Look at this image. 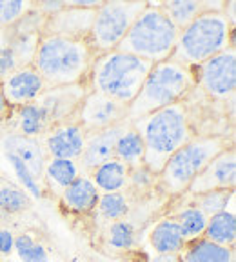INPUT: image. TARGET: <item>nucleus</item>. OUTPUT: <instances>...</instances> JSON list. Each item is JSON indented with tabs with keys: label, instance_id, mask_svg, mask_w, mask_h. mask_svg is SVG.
<instances>
[{
	"label": "nucleus",
	"instance_id": "nucleus-10",
	"mask_svg": "<svg viewBox=\"0 0 236 262\" xmlns=\"http://www.w3.org/2000/svg\"><path fill=\"white\" fill-rule=\"evenodd\" d=\"M71 120L86 131V135H91V133H98V131L109 129L116 124L126 122L127 106L91 90L84 97L80 107Z\"/></svg>",
	"mask_w": 236,
	"mask_h": 262
},
{
	"label": "nucleus",
	"instance_id": "nucleus-7",
	"mask_svg": "<svg viewBox=\"0 0 236 262\" xmlns=\"http://www.w3.org/2000/svg\"><path fill=\"white\" fill-rule=\"evenodd\" d=\"M232 142L225 135H200L189 140L167 160L158 175V186L171 196L187 193L191 182L218 153L231 147Z\"/></svg>",
	"mask_w": 236,
	"mask_h": 262
},
{
	"label": "nucleus",
	"instance_id": "nucleus-14",
	"mask_svg": "<svg viewBox=\"0 0 236 262\" xmlns=\"http://www.w3.org/2000/svg\"><path fill=\"white\" fill-rule=\"evenodd\" d=\"M0 86H2L6 102L9 107H18L24 104L35 102L48 90L42 77L33 66L15 70L0 80Z\"/></svg>",
	"mask_w": 236,
	"mask_h": 262
},
{
	"label": "nucleus",
	"instance_id": "nucleus-1",
	"mask_svg": "<svg viewBox=\"0 0 236 262\" xmlns=\"http://www.w3.org/2000/svg\"><path fill=\"white\" fill-rule=\"evenodd\" d=\"M131 124L144 140V166L155 177L160 175L166 162L180 147L195 139L185 100L140 117Z\"/></svg>",
	"mask_w": 236,
	"mask_h": 262
},
{
	"label": "nucleus",
	"instance_id": "nucleus-27",
	"mask_svg": "<svg viewBox=\"0 0 236 262\" xmlns=\"http://www.w3.org/2000/svg\"><path fill=\"white\" fill-rule=\"evenodd\" d=\"M31 206V196L22 186L15 184L6 177H0V211L8 215H18L28 211Z\"/></svg>",
	"mask_w": 236,
	"mask_h": 262
},
{
	"label": "nucleus",
	"instance_id": "nucleus-24",
	"mask_svg": "<svg viewBox=\"0 0 236 262\" xmlns=\"http://www.w3.org/2000/svg\"><path fill=\"white\" fill-rule=\"evenodd\" d=\"M234 258V250L224 248L207 238L187 242L182 250V262H229Z\"/></svg>",
	"mask_w": 236,
	"mask_h": 262
},
{
	"label": "nucleus",
	"instance_id": "nucleus-16",
	"mask_svg": "<svg viewBox=\"0 0 236 262\" xmlns=\"http://www.w3.org/2000/svg\"><path fill=\"white\" fill-rule=\"evenodd\" d=\"M129 120L116 126L109 127V129L98 131V133H91L86 137V146L82 151L80 159L77 160L80 173L89 175L95 168H98L100 164L107 162V160L114 159V147H116V140L124 129L127 127Z\"/></svg>",
	"mask_w": 236,
	"mask_h": 262
},
{
	"label": "nucleus",
	"instance_id": "nucleus-36",
	"mask_svg": "<svg viewBox=\"0 0 236 262\" xmlns=\"http://www.w3.org/2000/svg\"><path fill=\"white\" fill-rule=\"evenodd\" d=\"M229 262H236V260H234V258H232V260H229Z\"/></svg>",
	"mask_w": 236,
	"mask_h": 262
},
{
	"label": "nucleus",
	"instance_id": "nucleus-20",
	"mask_svg": "<svg viewBox=\"0 0 236 262\" xmlns=\"http://www.w3.org/2000/svg\"><path fill=\"white\" fill-rule=\"evenodd\" d=\"M131 169L118 159H111L100 164L89 173L91 180L100 193H120L129 188Z\"/></svg>",
	"mask_w": 236,
	"mask_h": 262
},
{
	"label": "nucleus",
	"instance_id": "nucleus-6",
	"mask_svg": "<svg viewBox=\"0 0 236 262\" xmlns=\"http://www.w3.org/2000/svg\"><path fill=\"white\" fill-rule=\"evenodd\" d=\"M180 29L173 24L158 4H149L138 15L127 35L118 46V51L158 64L171 58L176 48Z\"/></svg>",
	"mask_w": 236,
	"mask_h": 262
},
{
	"label": "nucleus",
	"instance_id": "nucleus-25",
	"mask_svg": "<svg viewBox=\"0 0 236 262\" xmlns=\"http://www.w3.org/2000/svg\"><path fill=\"white\" fill-rule=\"evenodd\" d=\"M204 238L215 242L224 248H231L234 250L236 242V215L229 209L222 213H216L213 217H209L207 228H205Z\"/></svg>",
	"mask_w": 236,
	"mask_h": 262
},
{
	"label": "nucleus",
	"instance_id": "nucleus-33",
	"mask_svg": "<svg viewBox=\"0 0 236 262\" xmlns=\"http://www.w3.org/2000/svg\"><path fill=\"white\" fill-rule=\"evenodd\" d=\"M6 157H8L9 164L13 166V169H15L16 177H18V180L22 182V188L26 189V191L29 193V196H35V199H42L44 196V188H42V184L38 182L35 177L31 175V171H29L28 168H26V164L22 162L18 157L11 155V153H6Z\"/></svg>",
	"mask_w": 236,
	"mask_h": 262
},
{
	"label": "nucleus",
	"instance_id": "nucleus-32",
	"mask_svg": "<svg viewBox=\"0 0 236 262\" xmlns=\"http://www.w3.org/2000/svg\"><path fill=\"white\" fill-rule=\"evenodd\" d=\"M35 2L28 0H0V29L9 28L33 11Z\"/></svg>",
	"mask_w": 236,
	"mask_h": 262
},
{
	"label": "nucleus",
	"instance_id": "nucleus-26",
	"mask_svg": "<svg viewBox=\"0 0 236 262\" xmlns=\"http://www.w3.org/2000/svg\"><path fill=\"white\" fill-rule=\"evenodd\" d=\"M171 217H175V221L178 222L183 238H185V244L204 237L209 217L200 208H196L193 202L185 204L180 211H176Z\"/></svg>",
	"mask_w": 236,
	"mask_h": 262
},
{
	"label": "nucleus",
	"instance_id": "nucleus-23",
	"mask_svg": "<svg viewBox=\"0 0 236 262\" xmlns=\"http://www.w3.org/2000/svg\"><path fill=\"white\" fill-rule=\"evenodd\" d=\"M78 175H80V168H78L77 160L48 159L42 180L45 182L48 189H51V193L60 196L62 191H64Z\"/></svg>",
	"mask_w": 236,
	"mask_h": 262
},
{
	"label": "nucleus",
	"instance_id": "nucleus-15",
	"mask_svg": "<svg viewBox=\"0 0 236 262\" xmlns=\"http://www.w3.org/2000/svg\"><path fill=\"white\" fill-rule=\"evenodd\" d=\"M86 131L77 122L67 120L49 129L42 137V144L45 147L49 159H67L78 160L86 146Z\"/></svg>",
	"mask_w": 236,
	"mask_h": 262
},
{
	"label": "nucleus",
	"instance_id": "nucleus-21",
	"mask_svg": "<svg viewBox=\"0 0 236 262\" xmlns=\"http://www.w3.org/2000/svg\"><path fill=\"white\" fill-rule=\"evenodd\" d=\"M149 242L158 255H176L185 248V238L175 217H163L156 222L151 229Z\"/></svg>",
	"mask_w": 236,
	"mask_h": 262
},
{
	"label": "nucleus",
	"instance_id": "nucleus-35",
	"mask_svg": "<svg viewBox=\"0 0 236 262\" xmlns=\"http://www.w3.org/2000/svg\"><path fill=\"white\" fill-rule=\"evenodd\" d=\"M8 113H9V106H8V102H6V97H4V91H2V86H0V124L6 120Z\"/></svg>",
	"mask_w": 236,
	"mask_h": 262
},
{
	"label": "nucleus",
	"instance_id": "nucleus-2",
	"mask_svg": "<svg viewBox=\"0 0 236 262\" xmlns=\"http://www.w3.org/2000/svg\"><path fill=\"white\" fill-rule=\"evenodd\" d=\"M93 60L95 53L87 40L42 35L31 66L45 88H62L87 82Z\"/></svg>",
	"mask_w": 236,
	"mask_h": 262
},
{
	"label": "nucleus",
	"instance_id": "nucleus-29",
	"mask_svg": "<svg viewBox=\"0 0 236 262\" xmlns=\"http://www.w3.org/2000/svg\"><path fill=\"white\" fill-rule=\"evenodd\" d=\"M98 215L104 221H122L129 215V201L124 191L120 193H102L97 204Z\"/></svg>",
	"mask_w": 236,
	"mask_h": 262
},
{
	"label": "nucleus",
	"instance_id": "nucleus-34",
	"mask_svg": "<svg viewBox=\"0 0 236 262\" xmlns=\"http://www.w3.org/2000/svg\"><path fill=\"white\" fill-rule=\"evenodd\" d=\"M15 248V235L11 229H0V255H9Z\"/></svg>",
	"mask_w": 236,
	"mask_h": 262
},
{
	"label": "nucleus",
	"instance_id": "nucleus-8",
	"mask_svg": "<svg viewBox=\"0 0 236 262\" xmlns=\"http://www.w3.org/2000/svg\"><path fill=\"white\" fill-rule=\"evenodd\" d=\"M146 6L147 2H138V0L133 2L114 0V2H102L98 6L91 31L87 35V44L93 49L95 57L114 51L138 15L146 9Z\"/></svg>",
	"mask_w": 236,
	"mask_h": 262
},
{
	"label": "nucleus",
	"instance_id": "nucleus-19",
	"mask_svg": "<svg viewBox=\"0 0 236 262\" xmlns=\"http://www.w3.org/2000/svg\"><path fill=\"white\" fill-rule=\"evenodd\" d=\"M158 8L167 15V18L182 31L196 16L207 11H224L225 2H196V0H171L160 2Z\"/></svg>",
	"mask_w": 236,
	"mask_h": 262
},
{
	"label": "nucleus",
	"instance_id": "nucleus-28",
	"mask_svg": "<svg viewBox=\"0 0 236 262\" xmlns=\"http://www.w3.org/2000/svg\"><path fill=\"white\" fill-rule=\"evenodd\" d=\"M106 242L114 251H129L136 244V231L127 219L114 221L106 231Z\"/></svg>",
	"mask_w": 236,
	"mask_h": 262
},
{
	"label": "nucleus",
	"instance_id": "nucleus-4",
	"mask_svg": "<svg viewBox=\"0 0 236 262\" xmlns=\"http://www.w3.org/2000/svg\"><path fill=\"white\" fill-rule=\"evenodd\" d=\"M196 88L195 73L173 60L153 64L138 95L127 106V120L140 119L173 104L183 102Z\"/></svg>",
	"mask_w": 236,
	"mask_h": 262
},
{
	"label": "nucleus",
	"instance_id": "nucleus-3",
	"mask_svg": "<svg viewBox=\"0 0 236 262\" xmlns=\"http://www.w3.org/2000/svg\"><path fill=\"white\" fill-rule=\"evenodd\" d=\"M227 48H234V26L224 11H207L180 31L169 60L193 71Z\"/></svg>",
	"mask_w": 236,
	"mask_h": 262
},
{
	"label": "nucleus",
	"instance_id": "nucleus-11",
	"mask_svg": "<svg viewBox=\"0 0 236 262\" xmlns=\"http://www.w3.org/2000/svg\"><path fill=\"white\" fill-rule=\"evenodd\" d=\"M91 91L89 84H75V86L62 88H48L40 97L35 100L42 107L45 115V120L49 124V129H53L58 124H64L71 120L80 107L82 100Z\"/></svg>",
	"mask_w": 236,
	"mask_h": 262
},
{
	"label": "nucleus",
	"instance_id": "nucleus-22",
	"mask_svg": "<svg viewBox=\"0 0 236 262\" xmlns=\"http://www.w3.org/2000/svg\"><path fill=\"white\" fill-rule=\"evenodd\" d=\"M144 153H146V147H144L142 137H140L138 131L134 129L133 124L129 122L116 140L114 159L124 162L133 171V169H138L144 166Z\"/></svg>",
	"mask_w": 236,
	"mask_h": 262
},
{
	"label": "nucleus",
	"instance_id": "nucleus-13",
	"mask_svg": "<svg viewBox=\"0 0 236 262\" xmlns=\"http://www.w3.org/2000/svg\"><path fill=\"white\" fill-rule=\"evenodd\" d=\"M97 9L73 8L65 6L60 11L45 16L42 35H53V37H64L71 40H87L91 26L95 20Z\"/></svg>",
	"mask_w": 236,
	"mask_h": 262
},
{
	"label": "nucleus",
	"instance_id": "nucleus-31",
	"mask_svg": "<svg viewBox=\"0 0 236 262\" xmlns=\"http://www.w3.org/2000/svg\"><path fill=\"white\" fill-rule=\"evenodd\" d=\"M16 255L20 257L22 262H48L49 255L45 251V248L37 242L31 235L22 233L18 237H15V248Z\"/></svg>",
	"mask_w": 236,
	"mask_h": 262
},
{
	"label": "nucleus",
	"instance_id": "nucleus-30",
	"mask_svg": "<svg viewBox=\"0 0 236 262\" xmlns=\"http://www.w3.org/2000/svg\"><path fill=\"white\" fill-rule=\"evenodd\" d=\"M187 196H191L189 202H193L196 208L202 209L207 217H213L216 213H222L227 209L229 202L234 199V191H231V189H215V191L200 193V195H187Z\"/></svg>",
	"mask_w": 236,
	"mask_h": 262
},
{
	"label": "nucleus",
	"instance_id": "nucleus-18",
	"mask_svg": "<svg viewBox=\"0 0 236 262\" xmlns=\"http://www.w3.org/2000/svg\"><path fill=\"white\" fill-rule=\"evenodd\" d=\"M100 195H102V193L98 191V188L95 186L91 177L86 175V173H80V175L62 191L60 202L69 209V211L78 213V215H87V213H93L95 209H97Z\"/></svg>",
	"mask_w": 236,
	"mask_h": 262
},
{
	"label": "nucleus",
	"instance_id": "nucleus-5",
	"mask_svg": "<svg viewBox=\"0 0 236 262\" xmlns=\"http://www.w3.org/2000/svg\"><path fill=\"white\" fill-rule=\"evenodd\" d=\"M151 68V62L114 49L95 57L87 84L97 93L129 106L138 95Z\"/></svg>",
	"mask_w": 236,
	"mask_h": 262
},
{
	"label": "nucleus",
	"instance_id": "nucleus-9",
	"mask_svg": "<svg viewBox=\"0 0 236 262\" xmlns=\"http://www.w3.org/2000/svg\"><path fill=\"white\" fill-rule=\"evenodd\" d=\"M196 90L218 100H231L236 91V48H227L222 53L193 70Z\"/></svg>",
	"mask_w": 236,
	"mask_h": 262
},
{
	"label": "nucleus",
	"instance_id": "nucleus-12",
	"mask_svg": "<svg viewBox=\"0 0 236 262\" xmlns=\"http://www.w3.org/2000/svg\"><path fill=\"white\" fill-rule=\"evenodd\" d=\"M236 188V149L234 146L227 147L215 157L205 166L200 175L191 182L187 195H200V193L215 191V189H231Z\"/></svg>",
	"mask_w": 236,
	"mask_h": 262
},
{
	"label": "nucleus",
	"instance_id": "nucleus-17",
	"mask_svg": "<svg viewBox=\"0 0 236 262\" xmlns=\"http://www.w3.org/2000/svg\"><path fill=\"white\" fill-rule=\"evenodd\" d=\"M2 147H4L6 153H11V155L18 157L26 164V168L31 171V175L38 182H42L45 162L49 159L48 153H45L44 144H42V139L6 133L2 137Z\"/></svg>",
	"mask_w": 236,
	"mask_h": 262
}]
</instances>
